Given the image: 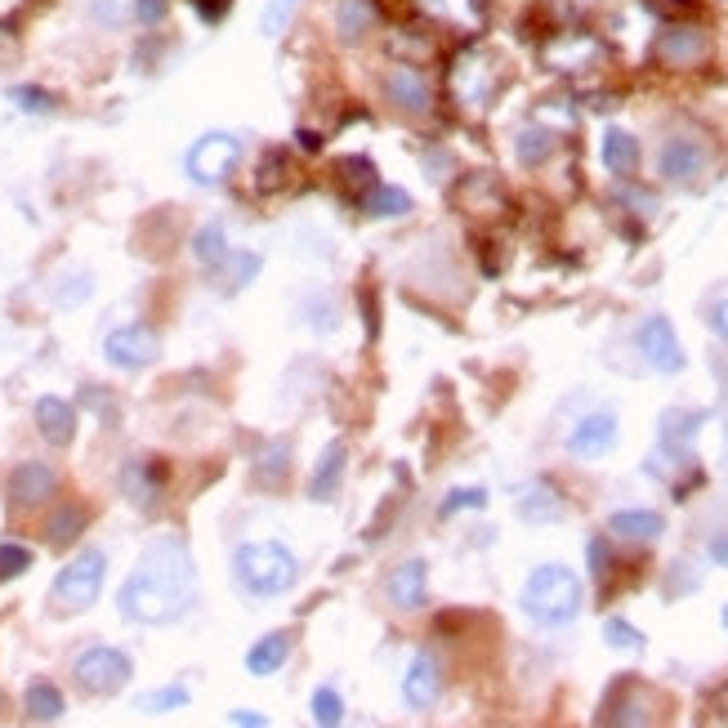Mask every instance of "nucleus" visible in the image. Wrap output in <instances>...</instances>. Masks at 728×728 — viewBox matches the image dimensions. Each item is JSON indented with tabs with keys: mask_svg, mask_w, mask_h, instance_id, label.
Masks as SVG:
<instances>
[{
	"mask_svg": "<svg viewBox=\"0 0 728 728\" xmlns=\"http://www.w3.org/2000/svg\"><path fill=\"white\" fill-rule=\"evenodd\" d=\"M104 576H108V554L104 550H81L50 586V604L59 617H72V612H85L94 608V599H99L104 590Z\"/></svg>",
	"mask_w": 728,
	"mask_h": 728,
	"instance_id": "obj_4",
	"label": "nucleus"
},
{
	"mask_svg": "<svg viewBox=\"0 0 728 728\" xmlns=\"http://www.w3.org/2000/svg\"><path fill=\"white\" fill-rule=\"evenodd\" d=\"M232 581L247 599H277L300 581V559L282 541H247L232 554Z\"/></svg>",
	"mask_w": 728,
	"mask_h": 728,
	"instance_id": "obj_2",
	"label": "nucleus"
},
{
	"mask_svg": "<svg viewBox=\"0 0 728 728\" xmlns=\"http://www.w3.org/2000/svg\"><path fill=\"white\" fill-rule=\"evenodd\" d=\"M599 157H604V166H608L617 179L635 175V170H640V139L630 134V130H621V126H608V130H604V143H599Z\"/></svg>",
	"mask_w": 728,
	"mask_h": 728,
	"instance_id": "obj_22",
	"label": "nucleus"
},
{
	"mask_svg": "<svg viewBox=\"0 0 728 728\" xmlns=\"http://www.w3.org/2000/svg\"><path fill=\"white\" fill-rule=\"evenodd\" d=\"M255 474H260V482L268 488H282L286 482V474H290V443L286 439H277V443H268L264 452H260V461H255Z\"/></svg>",
	"mask_w": 728,
	"mask_h": 728,
	"instance_id": "obj_29",
	"label": "nucleus"
},
{
	"mask_svg": "<svg viewBox=\"0 0 728 728\" xmlns=\"http://www.w3.org/2000/svg\"><path fill=\"white\" fill-rule=\"evenodd\" d=\"M36 429L50 447H68L76 439V407L68 398H55V394L36 398Z\"/></svg>",
	"mask_w": 728,
	"mask_h": 728,
	"instance_id": "obj_19",
	"label": "nucleus"
},
{
	"mask_svg": "<svg viewBox=\"0 0 728 728\" xmlns=\"http://www.w3.org/2000/svg\"><path fill=\"white\" fill-rule=\"evenodd\" d=\"M228 5H232V0H192V10H198L206 23H219L228 14Z\"/></svg>",
	"mask_w": 728,
	"mask_h": 728,
	"instance_id": "obj_41",
	"label": "nucleus"
},
{
	"mask_svg": "<svg viewBox=\"0 0 728 728\" xmlns=\"http://www.w3.org/2000/svg\"><path fill=\"white\" fill-rule=\"evenodd\" d=\"M711 559H715L719 568H728V532H719V537L711 541Z\"/></svg>",
	"mask_w": 728,
	"mask_h": 728,
	"instance_id": "obj_44",
	"label": "nucleus"
},
{
	"mask_svg": "<svg viewBox=\"0 0 728 728\" xmlns=\"http://www.w3.org/2000/svg\"><path fill=\"white\" fill-rule=\"evenodd\" d=\"M237 162H241V139L224 134V130H211V134H202L188 148L183 170H188L192 183H202V188H224L228 175L237 170Z\"/></svg>",
	"mask_w": 728,
	"mask_h": 728,
	"instance_id": "obj_6",
	"label": "nucleus"
},
{
	"mask_svg": "<svg viewBox=\"0 0 728 728\" xmlns=\"http://www.w3.org/2000/svg\"><path fill=\"white\" fill-rule=\"evenodd\" d=\"M621 439V429H617V416L612 411H590V416H581L568 433V452L576 461H604Z\"/></svg>",
	"mask_w": 728,
	"mask_h": 728,
	"instance_id": "obj_12",
	"label": "nucleus"
},
{
	"mask_svg": "<svg viewBox=\"0 0 728 728\" xmlns=\"http://www.w3.org/2000/svg\"><path fill=\"white\" fill-rule=\"evenodd\" d=\"M286 657H290V630H273V635L255 640V648L247 653V670L255 679H268V675H277L286 666Z\"/></svg>",
	"mask_w": 728,
	"mask_h": 728,
	"instance_id": "obj_24",
	"label": "nucleus"
},
{
	"mask_svg": "<svg viewBox=\"0 0 728 728\" xmlns=\"http://www.w3.org/2000/svg\"><path fill=\"white\" fill-rule=\"evenodd\" d=\"M482 505H488V492H482V488H452V492L443 497L439 514L452 518V514H461V510H482Z\"/></svg>",
	"mask_w": 728,
	"mask_h": 728,
	"instance_id": "obj_37",
	"label": "nucleus"
},
{
	"mask_svg": "<svg viewBox=\"0 0 728 728\" xmlns=\"http://www.w3.org/2000/svg\"><path fill=\"white\" fill-rule=\"evenodd\" d=\"M63 711H68V702H63L59 684H50V679H36V684H27V693H23V715H27L32 724H55V719H63Z\"/></svg>",
	"mask_w": 728,
	"mask_h": 728,
	"instance_id": "obj_26",
	"label": "nucleus"
},
{
	"mask_svg": "<svg viewBox=\"0 0 728 728\" xmlns=\"http://www.w3.org/2000/svg\"><path fill=\"white\" fill-rule=\"evenodd\" d=\"M640 354H644V362L653 367V371H661V375H675V371H684V345H679V335H675V326H670V318H648L644 326H640Z\"/></svg>",
	"mask_w": 728,
	"mask_h": 728,
	"instance_id": "obj_11",
	"label": "nucleus"
},
{
	"mask_svg": "<svg viewBox=\"0 0 728 728\" xmlns=\"http://www.w3.org/2000/svg\"><path fill=\"white\" fill-rule=\"evenodd\" d=\"M32 563H36V554H32L27 546L5 541V546H0V586H5V581H14V576H23Z\"/></svg>",
	"mask_w": 728,
	"mask_h": 728,
	"instance_id": "obj_35",
	"label": "nucleus"
},
{
	"mask_svg": "<svg viewBox=\"0 0 728 728\" xmlns=\"http://www.w3.org/2000/svg\"><path fill=\"white\" fill-rule=\"evenodd\" d=\"M384 99H390L398 112H407V117H425L433 108L429 76L416 63H394L390 72H384Z\"/></svg>",
	"mask_w": 728,
	"mask_h": 728,
	"instance_id": "obj_9",
	"label": "nucleus"
},
{
	"mask_svg": "<svg viewBox=\"0 0 728 728\" xmlns=\"http://www.w3.org/2000/svg\"><path fill=\"white\" fill-rule=\"evenodd\" d=\"M10 99L23 108V112H55V94L50 89H40V85H14L10 89Z\"/></svg>",
	"mask_w": 728,
	"mask_h": 728,
	"instance_id": "obj_36",
	"label": "nucleus"
},
{
	"mask_svg": "<svg viewBox=\"0 0 728 728\" xmlns=\"http://www.w3.org/2000/svg\"><path fill=\"white\" fill-rule=\"evenodd\" d=\"M81 527H85V510L76 501H68V505H59L50 514V523H45V541H50L55 550H68L81 537Z\"/></svg>",
	"mask_w": 728,
	"mask_h": 728,
	"instance_id": "obj_28",
	"label": "nucleus"
},
{
	"mask_svg": "<svg viewBox=\"0 0 728 728\" xmlns=\"http://www.w3.org/2000/svg\"><path fill=\"white\" fill-rule=\"evenodd\" d=\"M5 492H10V505H14V510H36V505H45V501H55L59 474H55V465H45V461H23V465L10 474Z\"/></svg>",
	"mask_w": 728,
	"mask_h": 728,
	"instance_id": "obj_13",
	"label": "nucleus"
},
{
	"mask_svg": "<svg viewBox=\"0 0 728 728\" xmlns=\"http://www.w3.org/2000/svg\"><path fill=\"white\" fill-rule=\"evenodd\" d=\"M443 697V666L433 653H416L407 675H403V702L411 711H433Z\"/></svg>",
	"mask_w": 728,
	"mask_h": 728,
	"instance_id": "obj_15",
	"label": "nucleus"
},
{
	"mask_svg": "<svg viewBox=\"0 0 728 728\" xmlns=\"http://www.w3.org/2000/svg\"><path fill=\"white\" fill-rule=\"evenodd\" d=\"M143 715H170V711H183L188 706V689L183 684H170V689H153L134 702Z\"/></svg>",
	"mask_w": 728,
	"mask_h": 728,
	"instance_id": "obj_31",
	"label": "nucleus"
},
{
	"mask_svg": "<svg viewBox=\"0 0 728 728\" xmlns=\"http://www.w3.org/2000/svg\"><path fill=\"white\" fill-rule=\"evenodd\" d=\"M198 604V563L179 537H157L117 590V612L134 625H170Z\"/></svg>",
	"mask_w": 728,
	"mask_h": 728,
	"instance_id": "obj_1",
	"label": "nucleus"
},
{
	"mask_svg": "<svg viewBox=\"0 0 728 728\" xmlns=\"http://www.w3.org/2000/svg\"><path fill=\"white\" fill-rule=\"evenodd\" d=\"M117 482H121V492H126V501H130V505L153 510V505L162 501V488H166V469H162V461L130 456V461L121 465Z\"/></svg>",
	"mask_w": 728,
	"mask_h": 728,
	"instance_id": "obj_14",
	"label": "nucleus"
},
{
	"mask_svg": "<svg viewBox=\"0 0 728 728\" xmlns=\"http://www.w3.org/2000/svg\"><path fill=\"white\" fill-rule=\"evenodd\" d=\"M309 711H313V719H318L322 728H335L339 719H345V697H339L331 684H322V689H313Z\"/></svg>",
	"mask_w": 728,
	"mask_h": 728,
	"instance_id": "obj_33",
	"label": "nucleus"
},
{
	"mask_svg": "<svg viewBox=\"0 0 728 728\" xmlns=\"http://www.w3.org/2000/svg\"><path fill=\"white\" fill-rule=\"evenodd\" d=\"M345 461H349V452H345V443H326V452L318 456V465H313V474H309V501H331L335 497V488L345 482Z\"/></svg>",
	"mask_w": 728,
	"mask_h": 728,
	"instance_id": "obj_21",
	"label": "nucleus"
},
{
	"mask_svg": "<svg viewBox=\"0 0 728 728\" xmlns=\"http://www.w3.org/2000/svg\"><path fill=\"white\" fill-rule=\"evenodd\" d=\"M711 331L724 339V345H728V300H719L715 309H711Z\"/></svg>",
	"mask_w": 728,
	"mask_h": 728,
	"instance_id": "obj_42",
	"label": "nucleus"
},
{
	"mask_svg": "<svg viewBox=\"0 0 728 728\" xmlns=\"http://www.w3.org/2000/svg\"><path fill=\"white\" fill-rule=\"evenodd\" d=\"M514 153H518L523 166H541V162L554 153V134L541 130V126H527V130H518V139H514Z\"/></svg>",
	"mask_w": 728,
	"mask_h": 728,
	"instance_id": "obj_30",
	"label": "nucleus"
},
{
	"mask_svg": "<svg viewBox=\"0 0 728 728\" xmlns=\"http://www.w3.org/2000/svg\"><path fill=\"white\" fill-rule=\"evenodd\" d=\"M380 23L375 0H335L331 5V32L339 45H362Z\"/></svg>",
	"mask_w": 728,
	"mask_h": 728,
	"instance_id": "obj_17",
	"label": "nucleus"
},
{
	"mask_svg": "<svg viewBox=\"0 0 728 728\" xmlns=\"http://www.w3.org/2000/svg\"><path fill=\"white\" fill-rule=\"evenodd\" d=\"M130 675H134L130 657H126L121 648H108V644H89V648H81L76 661H72L76 689L89 693V697H112V693H121V689L130 684Z\"/></svg>",
	"mask_w": 728,
	"mask_h": 728,
	"instance_id": "obj_5",
	"label": "nucleus"
},
{
	"mask_svg": "<svg viewBox=\"0 0 728 728\" xmlns=\"http://www.w3.org/2000/svg\"><path fill=\"white\" fill-rule=\"evenodd\" d=\"M166 10H170V0H134V19H139L143 27L162 23V19H166Z\"/></svg>",
	"mask_w": 728,
	"mask_h": 728,
	"instance_id": "obj_40",
	"label": "nucleus"
},
{
	"mask_svg": "<svg viewBox=\"0 0 728 728\" xmlns=\"http://www.w3.org/2000/svg\"><path fill=\"white\" fill-rule=\"evenodd\" d=\"M162 354V339L153 326H143V322H126L117 331H108L104 339V358L121 371H143V367H153Z\"/></svg>",
	"mask_w": 728,
	"mask_h": 728,
	"instance_id": "obj_7",
	"label": "nucleus"
},
{
	"mask_svg": "<svg viewBox=\"0 0 728 728\" xmlns=\"http://www.w3.org/2000/svg\"><path fill=\"white\" fill-rule=\"evenodd\" d=\"M228 268H232V282H228V286H251L255 273L264 268V260H260L255 251H237V260L228 255Z\"/></svg>",
	"mask_w": 728,
	"mask_h": 728,
	"instance_id": "obj_38",
	"label": "nucleus"
},
{
	"mask_svg": "<svg viewBox=\"0 0 728 728\" xmlns=\"http://www.w3.org/2000/svg\"><path fill=\"white\" fill-rule=\"evenodd\" d=\"M724 625H728V608H724Z\"/></svg>",
	"mask_w": 728,
	"mask_h": 728,
	"instance_id": "obj_45",
	"label": "nucleus"
},
{
	"mask_svg": "<svg viewBox=\"0 0 728 728\" xmlns=\"http://www.w3.org/2000/svg\"><path fill=\"white\" fill-rule=\"evenodd\" d=\"M384 590H390V604L398 612H416L429 604V563L425 559H407L390 572V581H384Z\"/></svg>",
	"mask_w": 728,
	"mask_h": 728,
	"instance_id": "obj_16",
	"label": "nucleus"
},
{
	"mask_svg": "<svg viewBox=\"0 0 728 728\" xmlns=\"http://www.w3.org/2000/svg\"><path fill=\"white\" fill-rule=\"evenodd\" d=\"M296 10H300V0H268L264 14H260V32L264 36H282L290 27V19H296Z\"/></svg>",
	"mask_w": 728,
	"mask_h": 728,
	"instance_id": "obj_34",
	"label": "nucleus"
},
{
	"mask_svg": "<svg viewBox=\"0 0 728 728\" xmlns=\"http://www.w3.org/2000/svg\"><path fill=\"white\" fill-rule=\"evenodd\" d=\"M711 55V40L702 27H689V23H675L657 36V59L670 68V72H689V68H702Z\"/></svg>",
	"mask_w": 728,
	"mask_h": 728,
	"instance_id": "obj_10",
	"label": "nucleus"
},
{
	"mask_svg": "<svg viewBox=\"0 0 728 728\" xmlns=\"http://www.w3.org/2000/svg\"><path fill=\"white\" fill-rule=\"evenodd\" d=\"M706 416L711 411H666L661 416V452L675 456L679 465H689L693 461V439L706 425Z\"/></svg>",
	"mask_w": 728,
	"mask_h": 728,
	"instance_id": "obj_18",
	"label": "nucleus"
},
{
	"mask_svg": "<svg viewBox=\"0 0 728 728\" xmlns=\"http://www.w3.org/2000/svg\"><path fill=\"white\" fill-rule=\"evenodd\" d=\"M608 532L621 541H657L666 532V518L657 510H617L608 518Z\"/></svg>",
	"mask_w": 728,
	"mask_h": 728,
	"instance_id": "obj_23",
	"label": "nucleus"
},
{
	"mask_svg": "<svg viewBox=\"0 0 728 728\" xmlns=\"http://www.w3.org/2000/svg\"><path fill=\"white\" fill-rule=\"evenodd\" d=\"M228 724H241V728H264L268 719L255 715V711H228Z\"/></svg>",
	"mask_w": 728,
	"mask_h": 728,
	"instance_id": "obj_43",
	"label": "nucleus"
},
{
	"mask_svg": "<svg viewBox=\"0 0 728 728\" xmlns=\"http://www.w3.org/2000/svg\"><path fill=\"white\" fill-rule=\"evenodd\" d=\"M586 559H590V576H595V581H604V576L612 572V554H608V537H590V546H586Z\"/></svg>",
	"mask_w": 728,
	"mask_h": 728,
	"instance_id": "obj_39",
	"label": "nucleus"
},
{
	"mask_svg": "<svg viewBox=\"0 0 728 728\" xmlns=\"http://www.w3.org/2000/svg\"><path fill=\"white\" fill-rule=\"evenodd\" d=\"M581 604H586V595H581V576L563 563H541L523 581V612L546 630L572 625L581 617Z\"/></svg>",
	"mask_w": 728,
	"mask_h": 728,
	"instance_id": "obj_3",
	"label": "nucleus"
},
{
	"mask_svg": "<svg viewBox=\"0 0 728 728\" xmlns=\"http://www.w3.org/2000/svg\"><path fill=\"white\" fill-rule=\"evenodd\" d=\"M228 255H232V247H228V232H224L219 219H211V224H202L198 232H192V260H198L202 268H224Z\"/></svg>",
	"mask_w": 728,
	"mask_h": 728,
	"instance_id": "obj_27",
	"label": "nucleus"
},
{
	"mask_svg": "<svg viewBox=\"0 0 728 728\" xmlns=\"http://www.w3.org/2000/svg\"><path fill=\"white\" fill-rule=\"evenodd\" d=\"M518 514H523V523H559L568 514V501H563V492L554 488V482L537 478L518 492Z\"/></svg>",
	"mask_w": 728,
	"mask_h": 728,
	"instance_id": "obj_20",
	"label": "nucleus"
},
{
	"mask_svg": "<svg viewBox=\"0 0 728 728\" xmlns=\"http://www.w3.org/2000/svg\"><path fill=\"white\" fill-rule=\"evenodd\" d=\"M604 640H608V648L640 653V648H644V630H640V625H630L625 617H608V621H604Z\"/></svg>",
	"mask_w": 728,
	"mask_h": 728,
	"instance_id": "obj_32",
	"label": "nucleus"
},
{
	"mask_svg": "<svg viewBox=\"0 0 728 728\" xmlns=\"http://www.w3.org/2000/svg\"><path fill=\"white\" fill-rule=\"evenodd\" d=\"M711 166V148L697 139V134H670L661 143V157H657V170L666 183H693L702 179Z\"/></svg>",
	"mask_w": 728,
	"mask_h": 728,
	"instance_id": "obj_8",
	"label": "nucleus"
},
{
	"mask_svg": "<svg viewBox=\"0 0 728 728\" xmlns=\"http://www.w3.org/2000/svg\"><path fill=\"white\" fill-rule=\"evenodd\" d=\"M362 215H371V219H403L407 211H411V192L407 188H394V183H371L367 192H362Z\"/></svg>",
	"mask_w": 728,
	"mask_h": 728,
	"instance_id": "obj_25",
	"label": "nucleus"
}]
</instances>
